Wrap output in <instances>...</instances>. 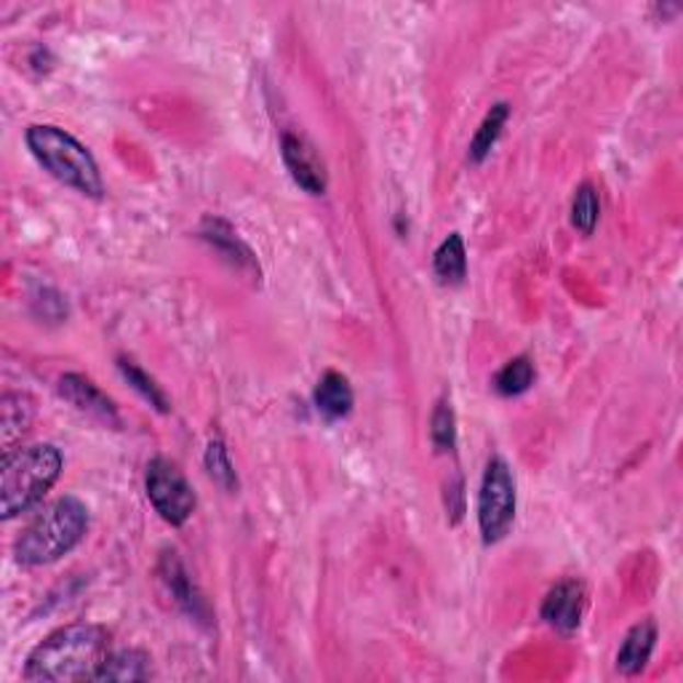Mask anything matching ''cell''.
I'll return each instance as SVG.
<instances>
[{
    "mask_svg": "<svg viewBox=\"0 0 683 683\" xmlns=\"http://www.w3.org/2000/svg\"><path fill=\"white\" fill-rule=\"evenodd\" d=\"M107 633L96 625H70L48 636L24 664L27 681H94L107 660Z\"/></svg>",
    "mask_w": 683,
    "mask_h": 683,
    "instance_id": "obj_1",
    "label": "cell"
},
{
    "mask_svg": "<svg viewBox=\"0 0 683 683\" xmlns=\"http://www.w3.org/2000/svg\"><path fill=\"white\" fill-rule=\"evenodd\" d=\"M86 528L89 508L76 497H59L27 523L22 537L16 539L14 553L24 566L54 564L81 543Z\"/></svg>",
    "mask_w": 683,
    "mask_h": 683,
    "instance_id": "obj_2",
    "label": "cell"
},
{
    "mask_svg": "<svg viewBox=\"0 0 683 683\" xmlns=\"http://www.w3.org/2000/svg\"><path fill=\"white\" fill-rule=\"evenodd\" d=\"M61 473V454L52 443L16 448L3 457L0 467V510L3 519L27 513L35 508L46 491L57 483Z\"/></svg>",
    "mask_w": 683,
    "mask_h": 683,
    "instance_id": "obj_3",
    "label": "cell"
},
{
    "mask_svg": "<svg viewBox=\"0 0 683 683\" xmlns=\"http://www.w3.org/2000/svg\"><path fill=\"white\" fill-rule=\"evenodd\" d=\"M27 147L38 163L54 180H59L67 187L89 195V198H102L104 184L100 166L94 156L78 141L72 134H67L59 126H30Z\"/></svg>",
    "mask_w": 683,
    "mask_h": 683,
    "instance_id": "obj_4",
    "label": "cell"
},
{
    "mask_svg": "<svg viewBox=\"0 0 683 683\" xmlns=\"http://www.w3.org/2000/svg\"><path fill=\"white\" fill-rule=\"evenodd\" d=\"M515 521V478L502 457L486 465L481 494H478V526L483 543H500Z\"/></svg>",
    "mask_w": 683,
    "mask_h": 683,
    "instance_id": "obj_5",
    "label": "cell"
},
{
    "mask_svg": "<svg viewBox=\"0 0 683 683\" xmlns=\"http://www.w3.org/2000/svg\"><path fill=\"white\" fill-rule=\"evenodd\" d=\"M145 489L147 500L152 502L156 513L161 515L166 523L171 526H182L187 523L190 515L195 510V491L187 483V478L182 476V470L169 459L158 457L147 465L145 476Z\"/></svg>",
    "mask_w": 683,
    "mask_h": 683,
    "instance_id": "obj_6",
    "label": "cell"
},
{
    "mask_svg": "<svg viewBox=\"0 0 683 683\" xmlns=\"http://www.w3.org/2000/svg\"><path fill=\"white\" fill-rule=\"evenodd\" d=\"M281 152H283V163H286V169L292 171L294 182H297L301 190H307L310 195L326 193L329 174H326L323 158L318 156V150L310 145V141H307L305 137H299V134H283Z\"/></svg>",
    "mask_w": 683,
    "mask_h": 683,
    "instance_id": "obj_7",
    "label": "cell"
},
{
    "mask_svg": "<svg viewBox=\"0 0 683 683\" xmlns=\"http://www.w3.org/2000/svg\"><path fill=\"white\" fill-rule=\"evenodd\" d=\"M584 612V588L582 582L566 580L547 593L543 603V619L553 630L571 636L582 623Z\"/></svg>",
    "mask_w": 683,
    "mask_h": 683,
    "instance_id": "obj_8",
    "label": "cell"
},
{
    "mask_svg": "<svg viewBox=\"0 0 683 683\" xmlns=\"http://www.w3.org/2000/svg\"><path fill=\"white\" fill-rule=\"evenodd\" d=\"M59 392L65 401H70L78 411H83V414L94 417V420L110 424V428H118L121 424L115 403L110 401L91 379L81 377V374H65V377L59 379Z\"/></svg>",
    "mask_w": 683,
    "mask_h": 683,
    "instance_id": "obj_9",
    "label": "cell"
},
{
    "mask_svg": "<svg viewBox=\"0 0 683 683\" xmlns=\"http://www.w3.org/2000/svg\"><path fill=\"white\" fill-rule=\"evenodd\" d=\"M201 236L206 238V241L212 243L214 249H217L219 254L225 257V260L238 270V273L257 275V278H260V262H257L254 251H251L249 246H246L241 238H238V232L232 230V227L227 225V221L206 219V221H203Z\"/></svg>",
    "mask_w": 683,
    "mask_h": 683,
    "instance_id": "obj_10",
    "label": "cell"
},
{
    "mask_svg": "<svg viewBox=\"0 0 683 683\" xmlns=\"http://www.w3.org/2000/svg\"><path fill=\"white\" fill-rule=\"evenodd\" d=\"M657 644V625L651 619L638 623L630 633L625 636L623 646H619L617 654V670L625 675H638L649 664L651 651Z\"/></svg>",
    "mask_w": 683,
    "mask_h": 683,
    "instance_id": "obj_11",
    "label": "cell"
},
{
    "mask_svg": "<svg viewBox=\"0 0 683 683\" xmlns=\"http://www.w3.org/2000/svg\"><path fill=\"white\" fill-rule=\"evenodd\" d=\"M316 406L326 420H342L353 409V387H350L348 377H342L340 372H326L318 379L316 387Z\"/></svg>",
    "mask_w": 683,
    "mask_h": 683,
    "instance_id": "obj_12",
    "label": "cell"
},
{
    "mask_svg": "<svg viewBox=\"0 0 683 683\" xmlns=\"http://www.w3.org/2000/svg\"><path fill=\"white\" fill-rule=\"evenodd\" d=\"M161 580L166 582V588H169V593L174 595V601L180 603L184 612L193 614V617H201V614L206 612V606H203L201 595L195 593L193 582H190V577H187V571H184V566H182L180 561H177L174 553H169V556H163Z\"/></svg>",
    "mask_w": 683,
    "mask_h": 683,
    "instance_id": "obj_13",
    "label": "cell"
},
{
    "mask_svg": "<svg viewBox=\"0 0 683 683\" xmlns=\"http://www.w3.org/2000/svg\"><path fill=\"white\" fill-rule=\"evenodd\" d=\"M150 679V657L137 649L107 654L94 681H145Z\"/></svg>",
    "mask_w": 683,
    "mask_h": 683,
    "instance_id": "obj_14",
    "label": "cell"
},
{
    "mask_svg": "<svg viewBox=\"0 0 683 683\" xmlns=\"http://www.w3.org/2000/svg\"><path fill=\"white\" fill-rule=\"evenodd\" d=\"M33 422V401L27 396H3L0 401V428H3V452L9 454L16 439Z\"/></svg>",
    "mask_w": 683,
    "mask_h": 683,
    "instance_id": "obj_15",
    "label": "cell"
},
{
    "mask_svg": "<svg viewBox=\"0 0 683 683\" xmlns=\"http://www.w3.org/2000/svg\"><path fill=\"white\" fill-rule=\"evenodd\" d=\"M433 270L441 283H452V286L454 283H463L467 273V254L459 232H452V236L439 246V251H435L433 257Z\"/></svg>",
    "mask_w": 683,
    "mask_h": 683,
    "instance_id": "obj_16",
    "label": "cell"
},
{
    "mask_svg": "<svg viewBox=\"0 0 683 683\" xmlns=\"http://www.w3.org/2000/svg\"><path fill=\"white\" fill-rule=\"evenodd\" d=\"M508 115H510V107L504 102L494 104V107L486 113L481 128H478L476 137H473V141H470V161L473 163H481L483 158L489 156L491 147H494V141L500 139L504 123H508Z\"/></svg>",
    "mask_w": 683,
    "mask_h": 683,
    "instance_id": "obj_17",
    "label": "cell"
},
{
    "mask_svg": "<svg viewBox=\"0 0 683 683\" xmlns=\"http://www.w3.org/2000/svg\"><path fill=\"white\" fill-rule=\"evenodd\" d=\"M534 377H537L534 363L526 355H521V358H513L510 363H504V368H500V374L494 377V390L504 398L523 396L534 385Z\"/></svg>",
    "mask_w": 683,
    "mask_h": 683,
    "instance_id": "obj_18",
    "label": "cell"
},
{
    "mask_svg": "<svg viewBox=\"0 0 683 683\" xmlns=\"http://www.w3.org/2000/svg\"><path fill=\"white\" fill-rule=\"evenodd\" d=\"M599 217H601L599 193H595L593 184L584 182L580 184V190H577L574 203H571V225L580 232H584V236H590V232L595 230V225H599Z\"/></svg>",
    "mask_w": 683,
    "mask_h": 683,
    "instance_id": "obj_19",
    "label": "cell"
},
{
    "mask_svg": "<svg viewBox=\"0 0 683 683\" xmlns=\"http://www.w3.org/2000/svg\"><path fill=\"white\" fill-rule=\"evenodd\" d=\"M206 470L212 476L214 483H219L225 491H236L238 489V476L236 467L230 463V454H227L225 443L212 441L206 448Z\"/></svg>",
    "mask_w": 683,
    "mask_h": 683,
    "instance_id": "obj_20",
    "label": "cell"
},
{
    "mask_svg": "<svg viewBox=\"0 0 683 683\" xmlns=\"http://www.w3.org/2000/svg\"><path fill=\"white\" fill-rule=\"evenodd\" d=\"M430 439L439 452H452L457 443V420H454V409L448 401L435 406L433 420H430Z\"/></svg>",
    "mask_w": 683,
    "mask_h": 683,
    "instance_id": "obj_21",
    "label": "cell"
},
{
    "mask_svg": "<svg viewBox=\"0 0 683 683\" xmlns=\"http://www.w3.org/2000/svg\"><path fill=\"white\" fill-rule=\"evenodd\" d=\"M118 368H121L123 377L128 379V385H132L137 392H141V398H145V401H150L158 411H169V401H166L163 390L156 383H152V379L147 377L145 372H141L137 363L121 361Z\"/></svg>",
    "mask_w": 683,
    "mask_h": 683,
    "instance_id": "obj_22",
    "label": "cell"
}]
</instances>
